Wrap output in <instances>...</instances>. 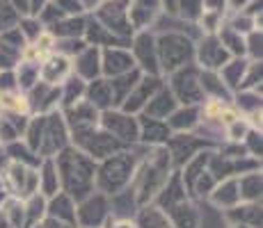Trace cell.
Listing matches in <instances>:
<instances>
[{"instance_id":"ac0fdd59","label":"cell","mask_w":263,"mask_h":228,"mask_svg":"<svg viewBox=\"0 0 263 228\" xmlns=\"http://www.w3.org/2000/svg\"><path fill=\"white\" fill-rule=\"evenodd\" d=\"M69 75H71V59L64 55L50 53L48 57H44V62H39V80L42 82L60 87Z\"/></svg>"},{"instance_id":"ab89813d","label":"cell","mask_w":263,"mask_h":228,"mask_svg":"<svg viewBox=\"0 0 263 228\" xmlns=\"http://www.w3.org/2000/svg\"><path fill=\"white\" fill-rule=\"evenodd\" d=\"M0 208H3L5 217H7V224L12 228H28V219H25V201L7 196Z\"/></svg>"},{"instance_id":"f6af8a7d","label":"cell","mask_w":263,"mask_h":228,"mask_svg":"<svg viewBox=\"0 0 263 228\" xmlns=\"http://www.w3.org/2000/svg\"><path fill=\"white\" fill-rule=\"evenodd\" d=\"M217 185V180H215V176L211 174L209 169L204 171V174L199 176V178L195 180V185H192V190L190 192H195L197 196H209L211 192H213V187Z\"/></svg>"},{"instance_id":"9a60e30c","label":"cell","mask_w":263,"mask_h":228,"mask_svg":"<svg viewBox=\"0 0 263 228\" xmlns=\"http://www.w3.org/2000/svg\"><path fill=\"white\" fill-rule=\"evenodd\" d=\"M206 141L201 137H195L190 133H179V135H172L165 144V149L170 151V158H172V167H183L192 155L199 153V149L204 151Z\"/></svg>"},{"instance_id":"11a10c76","label":"cell","mask_w":263,"mask_h":228,"mask_svg":"<svg viewBox=\"0 0 263 228\" xmlns=\"http://www.w3.org/2000/svg\"><path fill=\"white\" fill-rule=\"evenodd\" d=\"M99 3H101V0H80L83 9H85V7H87V9H94V7H99Z\"/></svg>"},{"instance_id":"e575fe53","label":"cell","mask_w":263,"mask_h":228,"mask_svg":"<svg viewBox=\"0 0 263 228\" xmlns=\"http://www.w3.org/2000/svg\"><path fill=\"white\" fill-rule=\"evenodd\" d=\"M199 82H201V91H204V96L209 94L213 100L229 103L231 96H234L229 89H227V85L220 80L217 71H201V73H199Z\"/></svg>"},{"instance_id":"836d02e7","label":"cell","mask_w":263,"mask_h":228,"mask_svg":"<svg viewBox=\"0 0 263 228\" xmlns=\"http://www.w3.org/2000/svg\"><path fill=\"white\" fill-rule=\"evenodd\" d=\"M85 34H87L89 44L87 46H96V48H124V39L117 37V34H112L108 28H103L99 21H92L85 25Z\"/></svg>"},{"instance_id":"44dd1931","label":"cell","mask_w":263,"mask_h":228,"mask_svg":"<svg viewBox=\"0 0 263 228\" xmlns=\"http://www.w3.org/2000/svg\"><path fill=\"white\" fill-rule=\"evenodd\" d=\"M179 108V103H176L174 94L170 91V87H160L158 91H156L154 96H151V100L144 105V110L140 114L144 116H151V119H160V121H167L172 112Z\"/></svg>"},{"instance_id":"4dcf8cb0","label":"cell","mask_w":263,"mask_h":228,"mask_svg":"<svg viewBox=\"0 0 263 228\" xmlns=\"http://www.w3.org/2000/svg\"><path fill=\"white\" fill-rule=\"evenodd\" d=\"M142 78V71L133 69L124 75H117V78H110V91H112V108H121V103L126 100V96L133 91V87L138 85V80Z\"/></svg>"},{"instance_id":"c3c4849f","label":"cell","mask_w":263,"mask_h":228,"mask_svg":"<svg viewBox=\"0 0 263 228\" xmlns=\"http://www.w3.org/2000/svg\"><path fill=\"white\" fill-rule=\"evenodd\" d=\"M250 130H252V128H250V123H247V121H242V119L234 121V123H229V137H231V139H234V141L245 139Z\"/></svg>"},{"instance_id":"7402d4cb","label":"cell","mask_w":263,"mask_h":228,"mask_svg":"<svg viewBox=\"0 0 263 228\" xmlns=\"http://www.w3.org/2000/svg\"><path fill=\"white\" fill-rule=\"evenodd\" d=\"M165 215H167L172 228H199V224H201L199 210L192 205L190 199H183L172 208H167Z\"/></svg>"},{"instance_id":"cb8c5ba5","label":"cell","mask_w":263,"mask_h":228,"mask_svg":"<svg viewBox=\"0 0 263 228\" xmlns=\"http://www.w3.org/2000/svg\"><path fill=\"white\" fill-rule=\"evenodd\" d=\"M71 69H76V75L80 80H94L101 75V48L96 46H85L76 57V64Z\"/></svg>"},{"instance_id":"8992f818","label":"cell","mask_w":263,"mask_h":228,"mask_svg":"<svg viewBox=\"0 0 263 228\" xmlns=\"http://www.w3.org/2000/svg\"><path fill=\"white\" fill-rule=\"evenodd\" d=\"M73 137V146L80 149L85 155H89L94 162L96 160H105L110 155L119 153L124 151L126 146L119 144L112 135H108L101 126H96L92 130H85V133H78V135H71Z\"/></svg>"},{"instance_id":"30bf717a","label":"cell","mask_w":263,"mask_h":228,"mask_svg":"<svg viewBox=\"0 0 263 228\" xmlns=\"http://www.w3.org/2000/svg\"><path fill=\"white\" fill-rule=\"evenodd\" d=\"M110 217V199L101 192H92L76 203V224L78 228H103Z\"/></svg>"},{"instance_id":"7a4b0ae2","label":"cell","mask_w":263,"mask_h":228,"mask_svg":"<svg viewBox=\"0 0 263 228\" xmlns=\"http://www.w3.org/2000/svg\"><path fill=\"white\" fill-rule=\"evenodd\" d=\"M172 176V158L165 146H151L149 155L144 158L142 164L135 169L133 178V192L140 205H146L156 199L163 185Z\"/></svg>"},{"instance_id":"4316f807","label":"cell","mask_w":263,"mask_h":228,"mask_svg":"<svg viewBox=\"0 0 263 228\" xmlns=\"http://www.w3.org/2000/svg\"><path fill=\"white\" fill-rule=\"evenodd\" d=\"M224 217H227L229 224H242V226L261 228V201H254V203H245V201H240L238 205L229 208Z\"/></svg>"},{"instance_id":"680465c9","label":"cell","mask_w":263,"mask_h":228,"mask_svg":"<svg viewBox=\"0 0 263 228\" xmlns=\"http://www.w3.org/2000/svg\"><path fill=\"white\" fill-rule=\"evenodd\" d=\"M229 228H252V226H242V224H231Z\"/></svg>"},{"instance_id":"74e56055","label":"cell","mask_w":263,"mask_h":228,"mask_svg":"<svg viewBox=\"0 0 263 228\" xmlns=\"http://www.w3.org/2000/svg\"><path fill=\"white\" fill-rule=\"evenodd\" d=\"M85 23L83 18H76V16H64L60 18V21H55L50 25L48 32L53 34V37H60V39H80L85 34Z\"/></svg>"},{"instance_id":"f35d334b","label":"cell","mask_w":263,"mask_h":228,"mask_svg":"<svg viewBox=\"0 0 263 228\" xmlns=\"http://www.w3.org/2000/svg\"><path fill=\"white\" fill-rule=\"evenodd\" d=\"M85 80H80L78 75H69L62 85H60V100H62V110L69 108V105L78 103V100L85 98Z\"/></svg>"},{"instance_id":"d590c367","label":"cell","mask_w":263,"mask_h":228,"mask_svg":"<svg viewBox=\"0 0 263 228\" xmlns=\"http://www.w3.org/2000/svg\"><path fill=\"white\" fill-rule=\"evenodd\" d=\"M261 187H263L261 169L247 171L245 176H238L240 201H245V203H254V201H261Z\"/></svg>"},{"instance_id":"d6986e66","label":"cell","mask_w":263,"mask_h":228,"mask_svg":"<svg viewBox=\"0 0 263 228\" xmlns=\"http://www.w3.org/2000/svg\"><path fill=\"white\" fill-rule=\"evenodd\" d=\"M163 5L160 0H130L128 3V23L135 30H146V25L156 21V16L160 14Z\"/></svg>"},{"instance_id":"681fc988","label":"cell","mask_w":263,"mask_h":228,"mask_svg":"<svg viewBox=\"0 0 263 228\" xmlns=\"http://www.w3.org/2000/svg\"><path fill=\"white\" fill-rule=\"evenodd\" d=\"M5 91H18L14 71H0V94H5Z\"/></svg>"},{"instance_id":"6125c7cd","label":"cell","mask_w":263,"mask_h":228,"mask_svg":"<svg viewBox=\"0 0 263 228\" xmlns=\"http://www.w3.org/2000/svg\"><path fill=\"white\" fill-rule=\"evenodd\" d=\"M3 5H5V0H0V7H3Z\"/></svg>"},{"instance_id":"d6a6232c","label":"cell","mask_w":263,"mask_h":228,"mask_svg":"<svg viewBox=\"0 0 263 228\" xmlns=\"http://www.w3.org/2000/svg\"><path fill=\"white\" fill-rule=\"evenodd\" d=\"M135 228H172L167 215H165L160 208H156L154 203L140 205V210L133 217Z\"/></svg>"},{"instance_id":"f5cc1de1","label":"cell","mask_w":263,"mask_h":228,"mask_svg":"<svg viewBox=\"0 0 263 228\" xmlns=\"http://www.w3.org/2000/svg\"><path fill=\"white\" fill-rule=\"evenodd\" d=\"M48 5V0H30V9H28V16H37L44 7Z\"/></svg>"},{"instance_id":"52a82bcc","label":"cell","mask_w":263,"mask_h":228,"mask_svg":"<svg viewBox=\"0 0 263 228\" xmlns=\"http://www.w3.org/2000/svg\"><path fill=\"white\" fill-rule=\"evenodd\" d=\"M67 146H69V128L64 123L62 112L53 110V112L44 114V130H42V141H39L37 155L39 158H55Z\"/></svg>"},{"instance_id":"60d3db41","label":"cell","mask_w":263,"mask_h":228,"mask_svg":"<svg viewBox=\"0 0 263 228\" xmlns=\"http://www.w3.org/2000/svg\"><path fill=\"white\" fill-rule=\"evenodd\" d=\"M14 75H16V89L28 94V91L39 82V64L37 62H23L21 59V62H18V71Z\"/></svg>"},{"instance_id":"816d5d0a","label":"cell","mask_w":263,"mask_h":228,"mask_svg":"<svg viewBox=\"0 0 263 228\" xmlns=\"http://www.w3.org/2000/svg\"><path fill=\"white\" fill-rule=\"evenodd\" d=\"M42 226H44V228H78V226H71V224H67V221H58V219H50V217H44Z\"/></svg>"},{"instance_id":"6f0895ef","label":"cell","mask_w":263,"mask_h":228,"mask_svg":"<svg viewBox=\"0 0 263 228\" xmlns=\"http://www.w3.org/2000/svg\"><path fill=\"white\" fill-rule=\"evenodd\" d=\"M0 228H12L7 224V217H5V212H3V208H0Z\"/></svg>"},{"instance_id":"b9f144b4","label":"cell","mask_w":263,"mask_h":228,"mask_svg":"<svg viewBox=\"0 0 263 228\" xmlns=\"http://www.w3.org/2000/svg\"><path fill=\"white\" fill-rule=\"evenodd\" d=\"M220 44L224 46V50L231 55V57H238V55H245V37L240 32L231 28H222L220 30Z\"/></svg>"},{"instance_id":"7c38bea8","label":"cell","mask_w":263,"mask_h":228,"mask_svg":"<svg viewBox=\"0 0 263 228\" xmlns=\"http://www.w3.org/2000/svg\"><path fill=\"white\" fill-rule=\"evenodd\" d=\"M62 116H64V123H67L69 133L71 135H78V133H85V130H92L99 126V116L101 112L94 108L92 103L87 100H78V103L69 105V108L62 110Z\"/></svg>"},{"instance_id":"83f0119b","label":"cell","mask_w":263,"mask_h":228,"mask_svg":"<svg viewBox=\"0 0 263 228\" xmlns=\"http://www.w3.org/2000/svg\"><path fill=\"white\" fill-rule=\"evenodd\" d=\"M85 100H87V103H92L99 112L112 110V91H110L108 78L89 80V85L85 87Z\"/></svg>"},{"instance_id":"7bdbcfd3","label":"cell","mask_w":263,"mask_h":228,"mask_svg":"<svg viewBox=\"0 0 263 228\" xmlns=\"http://www.w3.org/2000/svg\"><path fill=\"white\" fill-rule=\"evenodd\" d=\"M236 105H238L240 110H245V112H250V114L259 112L261 110V94L259 91H252V89H240Z\"/></svg>"},{"instance_id":"f1b7e54d","label":"cell","mask_w":263,"mask_h":228,"mask_svg":"<svg viewBox=\"0 0 263 228\" xmlns=\"http://www.w3.org/2000/svg\"><path fill=\"white\" fill-rule=\"evenodd\" d=\"M199 123V105H179L167 119L172 133H190Z\"/></svg>"},{"instance_id":"4fadbf2b","label":"cell","mask_w":263,"mask_h":228,"mask_svg":"<svg viewBox=\"0 0 263 228\" xmlns=\"http://www.w3.org/2000/svg\"><path fill=\"white\" fill-rule=\"evenodd\" d=\"M160 87H163V80H160V75H144L138 80V85L133 87L128 96H126V100L121 103V112L126 114H135L138 116L140 112L144 110V105L151 100V96L156 94Z\"/></svg>"},{"instance_id":"db71d44e","label":"cell","mask_w":263,"mask_h":228,"mask_svg":"<svg viewBox=\"0 0 263 228\" xmlns=\"http://www.w3.org/2000/svg\"><path fill=\"white\" fill-rule=\"evenodd\" d=\"M247 5H250V0H227V7L234 9V12H240V9H245Z\"/></svg>"},{"instance_id":"9f6ffc18","label":"cell","mask_w":263,"mask_h":228,"mask_svg":"<svg viewBox=\"0 0 263 228\" xmlns=\"http://www.w3.org/2000/svg\"><path fill=\"white\" fill-rule=\"evenodd\" d=\"M163 7H167V12H176V0H160Z\"/></svg>"},{"instance_id":"2e32d148","label":"cell","mask_w":263,"mask_h":228,"mask_svg":"<svg viewBox=\"0 0 263 228\" xmlns=\"http://www.w3.org/2000/svg\"><path fill=\"white\" fill-rule=\"evenodd\" d=\"M133 55L135 64H140V71L144 75H160L158 67V53H156V39L149 32H140L133 39Z\"/></svg>"},{"instance_id":"5bb4252c","label":"cell","mask_w":263,"mask_h":228,"mask_svg":"<svg viewBox=\"0 0 263 228\" xmlns=\"http://www.w3.org/2000/svg\"><path fill=\"white\" fill-rule=\"evenodd\" d=\"M195 57L204 71H220L231 59V55L224 50V46L220 44V39L215 34H206L197 46Z\"/></svg>"},{"instance_id":"d4e9b609","label":"cell","mask_w":263,"mask_h":228,"mask_svg":"<svg viewBox=\"0 0 263 228\" xmlns=\"http://www.w3.org/2000/svg\"><path fill=\"white\" fill-rule=\"evenodd\" d=\"M46 217L78 226L76 224V201L69 194H64V192H58L55 196L46 199Z\"/></svg>"},{"instance_id":"6da1fadb","label":"cell","mask_w":263,"mask_h":228,"mask_svg":"<svg viewBox=\"0 0 263 228\" xmlns=\"http://www.w3.org/2000/svg\"><path fill=\"white\" fill-rule=\"evenodd\" d=\"M55 169L60 176V190L78 203L94 192L96 162L76 146H67L55 155Z\"/></svg>"},{"instance_id":"ba28073f","label":"cell","mask_w":263,"mask_h":228,"mask_svg":"<svg viewBox=\"0 0 263 228\" xmlns=\"http://www.w3.org/2000/svg\"><path fill=\"white\" fill-rule=\"evenodd\" d=\"M99 126L124 146L138 144L140 141V123H138V116L135 114H126L117 108L105 110V112H101V116H99Z\"/></svg>"},{"instance_id":"277c9868","label":"cell","mask_w":263,"mask_h":228,"mask_svg":"<svg viewBox=\"0 0 263 228\" xmlns=\"http://www.w3.org/2000/svg\"><path fill=\"white\" fill-rule=\"evenodd\" d=\"M156 53H158L160 73H174L176 69L192 64V59H195V46L183 34L167 32L156 39Z\"/></svg>"},{"instance_id":"8d00e7d4","label":"cell","mask_w":263,"mask_h":228,"mask_svg":"<svg viewBox=\"0 0 263 228\" xmlns=\"http://www.w3.org/2000/svg\"><path fill=\"white\" fill-rule=\"evenodd\" d=\"M245 71H247L245 59L231 57L224 67L217 71V75H220V80L227 85V89L234 91V89H240V82H242V78H245Z\"/></svg>"},{"instance_id":"603a6c76","label":"cell","mask_w":263,"mask_h":228,"mask_svg":"<svg viewBox=\"0 0 263 228\" xmlns=\"http://www.w3.org/2000/svg\"><path fill=\"white\" fill-rule=\"evenodd\" d=\"M211 203L222 208V210H229V208L240 203V192H238V176H231V178H222L217 180V185L213 187V192L209 194Z\"/></svg>"},{"instance_id":"f546056e","label":"cell","mask_w":263,"mask_h":228,"mask_svg":"<svg viewBox=\"0 0 263 228\" xmlns=\"http://www.w3.org/2000/svg\"><path fill=\"white\" fill-rule=\"evenodd\" d=\"M37 178H39V194L44 199H50L55 196L60 190V176H58V169H55V160L53 158H44L42 164L37 169Z\"/></svg>"},{"instance_id":"94428289","label":"cell","mask_w":263,"mask_h":228,"mask_svg":"<svg viewBox=\"0 0 263 228\" xmlns=\"http://www.w3.org/2000/svg\"><path fill=\"white\" fill-rule=\"evenodd\" d=\"M30 228H44L42 224H34V226H30Z\"/></svg>"},{"instance_id":"ee69618b","label":"cell","mask_w":263,"mask_h":228,"mask_svg":"<svg viewBox=\"0 0 263 228\" xmlns=\"http://www.w3.org/2000/svg\"><path fill=\"white\" fill-rule=\"evenodd\" d=\"M176 9L188 21H199V16L204 14V3L201 0H176Z\"/></svg>"},{"instance_id":"7dc6e473","label":"cell","mask_w":263,"mask_h":228,"mask_svg":"<svg viewBox=\"0 0 263 228\" xmlns=\"http://www.w3.org/2000/svg\"><path fill=\"white\" fill-rule=\"evenodd\" d=\"M48 3L53 5L55 9H60L64 16H76V14L83 12V5H80V0H48Z\"/></svg>"},{"instance_id":"ffe728a7","label":"cell","mask_w":263,"mask_h":228,"mask_svg":"<svg viewBox=\"0 0 263 228\" xmlns=\"http://www.w3.org/2000/svg\"><path fill=\"white\" fill-rule=\"evenodd\" d=\"M138 123H140V141L149 146H165L167 139L174 133L170 130L167 121H160V119H151V116L140 114L138 116Z\"/></svg>"},{"instance_id":"8fae6325","label":"cell","mask_w":263,"mask_h":228,"mask_svg":"<svg viewBox=\"0 0 263 228\" xmlns=\"http://www.w3.org/2000/svg\"><path fill=\"white\" fill-rule=\"evenodd\" d=\"M128 3L130 0H108L96 12V21L103 28H108L112 34L121 39H128L133 34V28L128 23Z\"/></svg>"},{"instance_id":"f907efd6","label":"cell","mask_w":263,"mask_h":228,"mask_svg":"<svg viewBox=\"0 0 263 228\" xmlns=\"http://www.w3.org/2000/svg\"><path fill=\"white\" fill-rule=\"evenodd\" d=\"M12 3V9L18 14V16H28V9H30V0H9Z\"/></svg>"},{"instance_id":"484cf974","label":"cell","mask_w":263,"mask_h":228,"mask_svg":"<svg viewBox=\"0 0 263 228\" xmlns=\"http://www.w3.org/2000/svg\"><path fill=\"white\" fill-rule=\"evenodd\" d=\"M108 199H110V217L112 219H133L135 212L140 210L133 187H126V190L108 196Z\"/></svg>"},{"instance_id":"1f68e13d","label":"cell","mask_w":263,"mask_h":228,"mask_svg":"<svg viewBox=\"0 0 263 228\" xmlns=\"http://www.w3.org/2000/svg\"><path fill=\"white\" fill-rule=\"evenodd\" d=\"M211 155H213V151H199L197 155H192V158L183 164V169L179 171L181 174V180H183L185 190H192V185H195V180L199 178L201 174H204L206 169H209V160Z\"/></svg>"},{"instance_id":"9c48e42d","label":"cell","mask_w":263,"mask_h":228,"mask_svg":"<svg viewBox=\"0 0 263 228\" xmlns=\"http://www.w3.org/2000/svg\"><path fill=\"white\" fill-rule=\"evenodd\" d=\"M170 91L174 94L179 105H201L206 96H204V91H201L199 69L192 67V64L176 69L174 73H172Z\"/></svg>"},{"instance_id":"bcb514c9","label":"cell","mask_w":263,"mask_h":228,"mask_svg":"<svg viewBox=\"0 0 263 228\" xmlns=\"http://www.w3.org/2000/svg\"><path fill=\"white\" fill-rule=\"evenodd\" d=\"M247 50L254 62H261V30H252L250 37L245 39V53Z\"/></svg>"},{"instance_id":"5b68a950","label":"cell","mask_w":263,"mask_h":228,"mask_svg":"<svg viewBox=\"0 0 263 228\" xmlns=\"http://www.w3.org/2000/svg\"><path fill=\"white\" fill-rule=\"evenodd\" d=\"M0 187L7 196L12 199L25 201L28 196L39 192V178L37 169L23 167L14 160H5V164L0 167Z\"/></svg>"},{"instance_id":"e0dca14e","label":"cell","mask_w":263,"mask_h":228,"mask_svg":"<svg viewBox=\"0 0 263 228\" xmlns=\"http://www.w3.org/2000/svg\"><path fill=\"white\" fill-rule=\"evenodd\" d=\"M135 69L133 55L126 48H103L101 50V73L105 78H117Z\"/></svg>"},{"instance_id":"91938a15","label":"cell","mask_w":263,"mask_h":228,"mask_svg":"<svg viewBox=\"0 0 263 228\" xmlns=\"http://www.w3.org/2000/svg\"><path fill=\"white\" fill-rule=\"evenodd\" d=\"M5 160H7V158H5V155H3V153H0V167H3V164H5Z\"/></svg>"},{"instance_id":"3957f363","label":"cell","mask_w":263,"mask_h":228,"mask_svg":"<svg viewBox=\"0 0 263 228\" xmlns=\"http://www.w3.org/2000/svg\"><path fill=\"white\" fill-rule=\"evenodd\" d=\"M135 169H138V158L126 149L101 160V164H96V174H94L96 192L112 196L117 192L126 190L135 178Z\"/></svg>"}]
</instances>
